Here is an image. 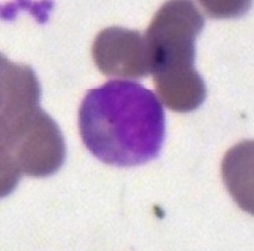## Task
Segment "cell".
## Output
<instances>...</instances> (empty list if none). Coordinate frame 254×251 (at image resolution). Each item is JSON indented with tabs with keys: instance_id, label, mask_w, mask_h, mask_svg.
<instances>
[{
	"instance_id": "cell-5",
	"label": "cell",
	"mask_w": 254,
	"mask_h": 251,
	"mask_svg": "<svg viewBox=\"0 0 254 251\" xmlns=\"http://www.w3.org/2000/svg\"><path fill=\"white\" fill-rule=\"evenodd\" d=\"M160 102L169 109L187 113L199 108L206 98V86L195 68L155 74Z\"/></svg>"
},
{
	"instance_id": "cell-3",
	"label": "cell",
	"mask_w": 254,
	"mask_h": 251,
	"mask_svg": "<svg viewBox=\"0 0 254 251\" xmlns=\"http://www.w3.org/2000/svg\"><path fill=\"white\" fill-rule=\"evenodd\" d=\"M204 24L203 15L191 1L173 0L164 4L143 35L151 63L150 73L192 69L195 42Z\"/></svg>"
},
{
	"instance_id": "cell-1",
	"label": "cell",
	"mask_w": 254,
	"mask_h": 251,
	"mask_svg": "<svg viewBox=\"0 0 254 251\" xmlns=\"http://www.w3.org/2000/svg\"><path fill=\"white\" fill-rule=\"evenodd\" d=\"M79 133L101 162L120 167L143 165L161 151L165 112L150 89L111 81L86 95L79 108Z\"/></svg>"
},
{
	"instance_id": "cell-7",
	"label": "cell",
	"mask_w": 254,
	"mask_h": 251,
	"mask_svg": "<svg viewBox=\"0 0 254 251\" xmlns=\"http://www.w3.org/2000/svg\"><path fill=\"white\" fill-rule=\"evenodd\" d=\"M203 4H205V3H203ZM223 4H224V5H218V4H216V5H204V6L219 9V10L215 11V13H214L211 16H234V14L239 13L238 9L243 6V5H241L242 3H238V1H235L234 5H229L230 3H223Z\"/></svg>"
},
{
	"instance_id": "cell-6",
	"label": "cell",
	"mask_w": 254,
	"mask_h": 251,
	"mask_svg": "<svg viewBox=\"0 0 254 251\" xmlns=\"http://www.w3.org/2000/svg\"><path fill=\"white\" fill-rule=\"evenodd\" d=\"M252 141L235 146L227 153L223 162V177L234 200L242 208L253 213L252 203V161H253Z\"/></svg>"
},
{
	"instance_id": "cell-2",
	"label": "cell",
	"mask_w": 254,
	"mask_h": 251,
	"mask_svg": "<svg viewBox=\"0 0 254 251\" xmlns=\"http://www.w3.org/2000/svg\"><path fill=\"white\" fill-rule=\"evenodd\" d=\"M1 196L10 194L23 175L47 177L65 159L62 132L39 105L38 79L28 65L1 57Z\"/></svg>"
},
{
	"instance_id": "cell-4",
	"label": "cell",
	"mask_w": 254,
	"mask_h": 251,
	"mask_svg": "<svg viewBox=\"0 0 254 251\" xmlns=\"http://www.w3.org/2000/svg\"><path fill=\"white\" fill-rule=\"evenodd\" d=\"M96 65L103 74L125 79L150 73V54L145 37L136 30L110 27L100 32L92 47Z\"/></svg>"
}]
</instances>
